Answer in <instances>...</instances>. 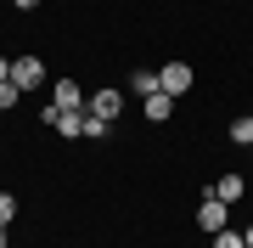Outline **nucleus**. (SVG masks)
<instances>
[{
  "label": "nucleus",
  "mask_w": 253,
  "mask_h": 248,
  "mask_svg": "<svg viewBox=\"0 0 253 248\" xmlns=\"http://www.w3.org/2000/svg\"><path fill=\"white\" fill-rule=\"evenodd\" d=\"M17 96H23L17 85H11V79H0V113H6V107H17Z\"/></svg>",
  "instance_id": "nucleus-12"
},
{
  "label": "nucleus",
  "mask_w": 253,
  "mask_h": 248,
  "mask_svg": "<svg viewBox=\"0 0 253 248\" xmlns=\"http://www.w3.org/2000/svg\"><path fill=\"white\" fill-rule=\"evenodd\" d=\"M90 113H96V119H118V113H124V96L107 85V91H96V96H90Z\"/></svg>",
  "instance_id": "nucleus-5"
},
{
  "label": "nucleus",
  "mask_w": 253,
  "mask_h": 248,
  "mask_svg": "<svg viewBox=\"0 0 253 248\" xmlns=\"http://www.w3.org/2000/svg\"><path fill=\"white\" fill-rule=\"evenodd\" d=\"M79 130H84V136H90V141H101V136H107V130H113V119H96V113L84 107V119H79Z\"/></svg>",
  "instance_id": "nucleus-9"
},
{
  "label": "nucleus",
  "mask_w": 253,
  "mask_h": 248,
  "mask_svg": "<svg viewBox=\"0 0 253 248\" xmlns=\"http://www.w3.org/2000/svg\"><path fill=\"white\" fill-rule=\"evenodd\" d=\"M231 141H236V147H253V119H236L231 124Z\"/></svg>",
  "instance_id": "nucleus-10"
},
{
  "label": "nucleus",
  "mask_w": 253,
  "mask_h": 248,
  "mask_svg": "<svg viewBox=\"0 0 253 248\" xmlns=\"http://www.w3.org/2000/svg\"><path fill=\"white\" fill-rule=\"evenodd\" d=\"M214 198H219V203H236V198H242V175H231V169L214 175Z\"/></svg>",
  "instance_id": "nucleus-7"
},
{
  "label": "nucleus",
  "mask_w": 253,
  "mask_h": 248,
  "mask_svg": "<svg viewBox=\"0 0 253 248\" xmlns=\"http://www.w3.org/2000/svg\"><path fill=\"white\" fill-rule=\"evenodd\" d=\"M197 226L208 231V237H214V231H225V226H231V203H219L214 192H208V198H203V209H197Z\"/></svg>",
  "instance_id": "nucleus-3"
},
{
  "label": "nucleus",
  "mask_w": 253,
  "mask_h": 248,
  "mask_svg": "<svg viewBox=\"0 0 253 248\" xmlns=\"http://www.w3.org/2000/svg\"><path fill=\"white\" fill-rule=\"evenodd\" d=\"M214 248H248V237H242V231H231V226H225V231H214Z\"/></svg>",
  "instance_id": "nucleus-11"
},
{
  "label": "nucleus",
  "mask_w": 253,
  "mask_h": 248,
  "mask_svg": "<svg viewBox=\"0 0 253 248\" xmlns=\"http://www.w3.org/2000/svg\"><path fill=\"white\" fill-rule=\"evenodd\" d=\"M158 79H163V96H186V91H191V68H186V62H169Z\"/></svg>",
  "instance_id": "nucleus-4"
},
{
  "label": "nucleus",
  "mask_w": 253,
  "mask_h": 248,
  "mask_svg": "<svg viewBox=\"0 0 253 248\" xmlns=\"http://www.w3.org/2000/svg\"><path fill=\"white\" fill-rule=\"evenodd\" d=\"M0 248H6V226H0Z\"/></svg>",
  "instance_id": "nucleus-17"
},
{
  "label": "nucleus",
  "mask_w": 253,
  "mask_h": 248,
  "mask_svg": "<svg viewBox=\"0 0 253 248\" xmlns=\"http://www.w3.org/2000/svg\"><path fill=\"white\" fill-rule=\"evenodd\" d=\"M11 220H17V198L0 192V226H11Z\"/></svg>",
  "instance_id": "nucleus-13"
},
{
  "label": "nucleus",
  "mask_w": 253,
  "mask_h": 248,
  "mask_svg": "<svg viewBox=\"0 0 253 248\" xmlns=\"http://www.w3.org/2000/svg\"><path fill=\"white\" fill-rule=\"evenodd\" d=\"M51 107H62V113H84V107H90V96L79 91V79H56V85H51Z\"/></svg>",
  "instance_id": "nucleus-1"
},
{
  "label": "nucleus",
  "mask_w": 253,
  "mask_h": 248,
  "mask_svg": "<svg viewBox=\"0 0 253 248\" xmlns=\"http://www.w3.org/2000/svg\"><path fill=\"white\" fill-rule=\"evenodd\" d=\"M11 85H17V91L45 85V62H40V56H11Z\"/></svg>",
  "instance_id": "nucleus-2"
},
{
  "label": "nucleus",
  "mask_w": 253,
  "mask_h": 248,
  "mask_svg": "<svg viewBox=\"0 0 253 248\" xmlns=\"http://www.w3.org/2000/svg\"><path fill=\"white\" fill-rule=\"evenodd\" d=\"M242 237H248V248H253V226H248V231H242Z\"/></svg>",
  "instance_id": "nucleus-16"
},
{
  "label": "nucleus",
  "mask_w": 253,
  "mask_h": 248,
  "mask_svg": "<svg viewBox=\"0 0 253 248\" xmlns=\"http://www.w3.org/2000/svg\"><path fill=\"white\" fill-rule=\"evenodd\" d=\"M11 6H17V11H34V6H40V0H11Z\"/></svg>",
  "instance_id": "nucleus-15"
},
{
  "label": "nucleus",
  "mask_w": 253,
  "mask_h": 248,
  "mask_svg": "<svg viewBox=\"0 0 253 248\" xmlns=\"http://www.w3.org/2000/svg\"><path fill=\"white\" fill-rule=\"evenodd\" d=\"M0 79H11V56H0Z\"/></svg>",
  "instance_id": "nucleus-14"
},
{
  "label": "nucleus",
  "mask_w": 253,
  "mask_h": 248,
  "mask_svg": "<svg viewBox=\"0 0 253 248\" xmlns=\"http://www.w3.org/2000/svg\"><path fill=\"white\" fill-rule=\"evenodd\" d=\"M129 91H135V96L146 101V96H158V91H163V79H158V74H146V68H141V74H129Z\"/></svg>",
  "instance_id": "nucleus-8"
},
{
  "label": "nucleus",
  "mask_w": 253,
  "mask_h": 248,
  "mask_svg": "<svg viewBox=\"0 0 253 248\" xmlns=\"http://www.w3.org/2000/svg\"><path fill=\"white\" fill-rule=\"evenodd\" d=\"M141 107H146V119H152V124H169V113H174V96H163V91H158V96H146Z\"/></svg>",
  "instance_id": "nucleus-6"
}]
</instances>
